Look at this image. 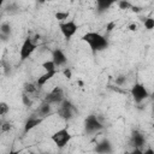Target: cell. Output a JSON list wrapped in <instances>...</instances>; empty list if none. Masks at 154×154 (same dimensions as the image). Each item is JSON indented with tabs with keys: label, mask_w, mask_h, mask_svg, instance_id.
Here are the masks:
<instances>
[{
	"label": "cell",
	"mask_w": 154,
	"mask_h": 154,
	"mask_svg": "<svg viewBox=\"0 0 154 154\" xmlns=\"http://www.w3.org/2000/svg\"><path fill=\"white\" fill-rule=\"evenodd\" d=\"M129 29H130L131 31H135V30H137V25H136V24H130V25H129Z\"/></svg>",
	"instance_id": "cell-27"
},
{
	"label": "cell",
	"mask_w": 154,
	"mask_h": 154,
	"mask_svg": "<svg viewBox=\"0 0 154 154\" xmlns=\"http://www.w3.org/2000/svg\"><path fill=\"white\" fill-rule=\"evenodd\" d=\"M41 123H42V118L41 117H31V118H29L24 124V132L25 134L29 132L30 130H32L34 128H36Z\"/></svg>",
	"instance_id": "cell-11"
},
{
	"label": "cell",
	"mask_w": 154,
	"mask_h": 154,
	"mask_svg": "<svg viewBox=\"0 0 154 154\" xmlns=\"http://www.w3.org/2000/svg\"><path fill=\"white\" fill-rule=\"evenodd\" d=\"M131 10H132L134 12H138V11H140V7H137V6H131Z\"/></svg>",
	"instance_id": "cell-29"
},
{
	"label": "cell",
	"mask_w": 154,
	"mask_h": 154,
	"mask_svg": "<svg viewBox=\"0 0 154 154\" xmlns=\"http://www.w3.org/2000/svg\"><path fill=\"white\" fill-rule=\"evenodd\" d=\"M55 75H57V70H53V71H45V73L41 75V76L37 78L36 84L40 85V87H42V85H45L48 81H51Z\"/></svg>",
	"instance_id": "cell-12"
},
{
	"label": "cell",
	"mask_w": 154,
	"mask_h": 154,
	"mask_svg": "<svg viewBox=\"0 0 154 154\" xmlns=\"http://www.w3.org/2000/svg\"><path fill=\"white\" fill-rule=\"evenodd\" d=\"M63 73H64V76H65L66 78H71V77H72V71H71L70 67H65L64 71H63Z\"/></svg>",
	"instance_id": "cell-25"
},
{
	"label": "cell",
	"mask_w": 154,
	"mask_h": 154,
	"mask_svg": "<svg viewBox=\"0 0 154 154\" xmlns=\"http://www.w3.org/2000/svg\"><path fill=\"white\" fill-rule=\"evenodd\" d=\"M103 128L102 123L99 120V118L95 116V114H90L85 118L84 120V129L87 132H95V131H99Z\"/></svg>",
	"instance_id": "cell-6"
},
{
	"label": "cell",
	"mask_w": 154,
	"mask_h": 154,
	"mask_svg": "<svg viewBox=\"0 0 154 154\" xmlns=\"http://www.w3.org/2000/svg\"><path fill=\"white\" fill-rule=\"evenodd\" d=\"M71 137H72V136H71L69 129H67V128H63V129L55 131V132L52 135L51 140L53 141V143H54L58 148H64V147L71 141Z\"/></svg>",
	"instance_id": "cell-2"
},
{
	"label": "cell",
	"mask_w": 154,
	"mask_h": 154,
	"mask_svg": "<svg viewBox=\"0 0 154 154\" xmlns=\"http://www.w3.org/2000/svg\"><path fill=\"white\" fill-rule=\"evenodd\" d=\"M59 29H60L63 36L66 40H69L77 32L78 25H77V23L75 20H66V22H61L59 24Z\"/></svg>",
	"instance_id": "cell-4"
},
{
	"label": "cell",
	"mask_w": 154,
	"mask_h": 154,
	"mask_svg": "<svg viewBox=\"0 0 154 154\" xmlns=\"http://www.w3.org/2000/svg\"><path fill=\"white\" fill-rule=\"evenodd\" d=\"M38 1H40L41 4H42V2H45V0H38Z\"/></svg>",
	"instance_id": "cell-31"
},
{
	"label": "cell",
	"mask_w": 154,
	"mask_h": 154,
	"mask_svg": "<svg viewBox=\"0 0 154 154\" xmlns=\"http://www.w3.org/2000/svg\"><path fill=\"white\" fill-rule=\"evenodd\" d=\"M51 1H53V0H51Z\"/></svg>",
	"instance_id": "cell-32"
},
{
	"label": "cell",
	"mask_w": 154,
	"mask_h": 154,
	"mask_svg": "<svg viewBox=\"0 0 154 154\" xmlns=\"http://www.w3.org/2000/svg\"><path fill=\"white\" fill-rule=\"evenodd\" d=\"M35 49H36V43L32 41V38L26 37V38L24 40V42L22 43V47H20V49H19L20 59H22V60L28 59V58L34 53Z\"/></svg>",
	"instance_id": "cell-5"
},
{
	"label": "cell",
	"mask_w": 154,
	"mask_h": 154,
	"mask_svg": "<svg viewBox=\"0 0 154 154\" xmlns=\"http://www.w3.org/2000/svg\"><path fill=\"white\" fill-rule=\"evenodd\" d=\"M63 100H64V91H63V89L60 87L53 88L48 93V95L46 96V99H45V101L48 102V103H51V105L52 103H60Z\"/></svg>",
	"instance_id": "cell-8"
},
{
	"label": "cell",
	"mask_w": 154,
	"mask_h": 154,
	"mask_svg": "<svg viewBox=\"0 0 154 154\" xmlns=\"http://www.w3.org/2000/svg\"><path fill=\"white\" fill-rule=\"evenodd\" d=\"M22 100H23V103H24L25 106H30V105H31V100L29 99V94L24 93L23 96H22Z\"/></svg>",
	"instance_id": "cell-23"
},
{
	"label": "cell",
	"mask_w": 154,
	"mask_h": 154,
	"mask_svg": "<svg viewBox=\"0 0 154 154\" xmlns=\"http://www.w3.org/2000/svg\"><path fill=\"white\" fill-rule=\"evenodd\" d=\"M146 140H144V136L140 132V131H132L131 134V144L135 147V148H141L143 144H144Z\"/></svg>",
	"instance_id": "cell-10"
},
{
	"label": "cell",
	"mask_w": 154,
	"mask_h": 154,
	"mask_svg": "<svg viewBox=\"0 0 154 154\" xmlns=\"http://www.w3.org/2000/svg\"><path fill=\"white\" fill-rule=\"evenodd\" d=\"M124 82H125V77H124V76H120V77H118V78L116 79V83H117V84H119V85H120V84H123Z\"/></svg>",
	"instance_id": "cell-26"
},
{
	"label": "cell",
	"mask_w": 154,
	"mask_h": 154,
	"mask_svg": "<svg viewBox=\"0 0 154 154\" xmlns=\"http://www.w3.org/2000/svg\"><path fill=\"white\" fill-rule=\"evenodd\" d=\"M82 40L88 43V46L90 47V49L93 52H100V51H103L108 47L107 38L103 35H101L99 32H95V31L85 32L82 36Z\"/></svg>",
	"instance_id": "cell-1"
},
{
	"label": "cell",
	"mask_w": 154,
	"mask_h": 154,
	"mask_svg": "<svg viewBox=\"0 0 154 154\" xmlns=\"http://www.w3.org/2000/svg\"><path fill=\"white\" fill-rule=\"evenodd\" d=\"M8 111H10V106H8L6 102L1 101V102H0V116H5V114H7Z\"/></svg>",
	"instance_id": "cell-20"
},
{
	"label": "cell",
	"mask_w": 154,
	"mask_h": 154,
	"mask_svg": "<svg viewBox=\"0 0 154 154\" xmlns=\"http://www.w3.org/2000/svg\"><path fill=\"white\" fill-rule=\"evenodd\" d=\"M36 90H37V87L35 84H32V83H25L24 84V93L30 95V94H34Z\"/></svg>",
	"instance_id": "cell-17"
},
{
	"label": "cell",
	"mask_w": 154,
	"mask_h": 154,
	"mask_svg": "<svg viewBox=\"0 0 154 154\" xmlns=\"http://www.w3.org/2000/svg\"><path fill=\"white\" fill-rule=\"evenodd\" d=\"M73 105L69 101V100H63L60 102V107L58 109V114L63 118V119H71L72 116H73Z\"/></svg>",
	"instance_id": "cell-7"
},
{
	"label": "cell",
	"mask_w": 154,
	"mask_h": 154,
	"mask_svg": "<svg viewBox=\"0 0 154 154\" xmlns=\"http://www.w3.org/2000/svg\"><path fill=\"white\" fill-rule=\"evenodd\" d=\"M118 6H119L120 10H129V8H131L132 5L128 0H119L118 1Z\"/></svg>",
	"instance_id": "cell-19"
},
{
	"label": "cell",
	"mask_w": 154,
	"mask_h": 154,
	"mask_svg": "<svg viewBox=\"0 0 154 154\" xmlns=\"http://www.w3.org/2000/svg\"><path fill=\"white\" fill-rule=\"evenodd\" d=\"M37 113H38V116L40 117H46V116H48L49 113H51V103H48V102H43V103H41V106L37 108Z\"/></svg>",
	"instance_id": "cell-15"
},
{
	"label": "cell",
	"mask_w": 154,
	"mask_h": 154,
	"mask_svg": "<svg viewBox=\"0 0 154 154\" xmlns=\"http://www.w3.org/2000/svg\"><path fill=\"white\" fill-rule=\"evenodd\" d=\"M69 17V13L67 12H57L55 13V18L58 19V20H64V19H66Z\"/></svg>",
	"instance_id": "cell-22"
},
{
	"label": "cell",
	"mask_w": 154,
	"mask_h": 154,
	"mask_svg": "<svg viewBox=\"0 0 154 154\" xmlns=\"http://www.w3.org/2000/svg\"><path fill=\"white\" fill-rule=\"evenodd\" d=\"M119 0H95L96 2V7L99 12H105L106 10H108L113 4L118 2Z\"/></svg>",
	"instance_id": "cell-13"
},
{
	"label": "cell",
	"mask_w": 154,
	"mask_h": 154,
	"mask_svg": "<svg viewBox=\"0 0 154 154\" xmlns=\"http://www.w3.org/2000/svg\"><path fill=\"white\" fill-rule=\"evenodd\" d=\"M4 1H5V0H0V7L2 6V4H4Z\"/></svg>",
	"instance_id": "cell-30"
},
{
	"label": "cell",
	"mask_w": 154,
	"mask_h": 154,
	"mask_svg": "<svg viewBox=\"0 0 154 154\" xmlns=\"http://www.w3.org/2000/svg\"><path fill=\"white\" fill-rule=\"evenodd\" d=\"M130 93H131L132 99H134L135 102H137V103L142 102L143 100H146V99L149 96V93H148L147 88H146L144 84H142V83H135V84L132 85Z\"/></svg>",
	"instance_id": "cell-3"
},
{
	"label": "cell",
	"mask_w": 154,
	"mask_h": 154,
	"mask_svg": "<svg viewBox=\"0 0 154 154\" xmlns=\"http://www.w3.org/2000/svg\"><path fill=\"white\" fill-rule=\"evenodd\" d=\"M41 66L45 69V71H53V70H57V66H55V64L53 63V60L43 61Z\"/></svg>",
	"instance_id": "cell-16"
},
{
	"label": "cell",
	"mask_w": 154,
	"mask_h": 154,
	"mask_svg": "<svg viewBox=\"0 0 154 154\" xmlns=\"http://www.w3.org/2000/svg\"><path fill=\"white\" fill-rule=\"evenodd\" d=\"M52 60H53V63L55 64V66L58 67V66L65 65L66 61H67V58H66L65 53H64L61 49L57 48V49H54V51L52 52Z\"/></svg>",
	"instance_id": "cell-9"
},
{
	"label": "cell",
	"mask_w": 154,
	"mask_h": 154,
	"mask_svg": "<svg viewBox=\"0 0 154 154\" xmlns=\"http://www.w3.org/2000/svg\"><path fill=\"white\" fill-rule=\"evenodd\" d=\"M11 128H12V125H11L10 123H2V124L0 125V130H1V131H4V132L10 131V130H11Z\"/></svg>",
	"instance_id": "cell-24"
},
{
	"label": "cell",
	"mask_w": 154,
	"mask_h": 154,
	"mask_svg": "<svg viewBox=\"0 0 154 154\" xmlns=\"http://www.w3.org/2000/svg\"><path fill=\"white\" fill-rule=\"evenodd\" d=\"M0 32L8 36L11 34V25H10V23H2L0 25Z\"/></svg>",
	"instance_id": "cell-18"
},
{
	"label": "cell",
	"mask_w": 154,
	"mask_h": 154,
	"mask_svg": "<svg viewBox=\"0 0 154 154\" xmlns=\"http://www.w3.org/2000/svg\"><path fill=\"white\" fill-rule=\"evenodd\" d=\"M144 26H146V29L152 30V29L154 28V19L150 18V17L146 18V19H144Z\"/></svg>",
	"instance_id": "cell-21"
},
{
	"label": "cell",
	"mask_w": 154,
	"mask_h": 154,
	"mask_svg": "<svg viewBox=\"0 0 154 154\" xmlns=\"http://www.w3.org/2000/svg\"><path fill=\"white\" fill-rule=\"evenodd\" d=\"M95 152H97V153H111L112 152V144L107 140H103L102 142L96 144Z\"/></svg>",
	"instance_id": "cell-14"
},
{
	"label": "cell",
	"mask_w": 154,
	"mask_h": 154,
	"mask_svg": "<svg viewBox=\"0 0 154 154\" xmlns=\"http://www.w3.org/2000/svg\"><path fill=\"white\" fill-rule=\"evenodd\" d=\"M113 26H114V23L112 22V23H109L108 25H107V31H111L112 29H113Z\"/></svg>",
	"instance_id": "cell-28"
}]
</instances>
